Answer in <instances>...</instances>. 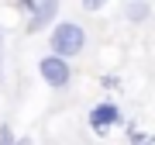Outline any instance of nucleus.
I'll use <instances>...</instances> for the list:
<instances>
[{"mask_svg":"<svg viewBox=\"0 0 155 145\" xmlns=\"http://www.w3.org/2000/svg\"><path fill=\"white\" fill-rule=\"evenodd\" d=\"M48 49L62 59H76L86 49V31L79 21H52V35H48Z\"/></svg>","mask_w":155,"mask_h":145,"instance_id":"f257e3e1","label":"nucleus"},{"mask_svg":"<svg viewBox=\"0 0 155 145\" xmlns=\"http://www.w3.org/2000/svg\"><path fill=\"white\" fill-rule=\"evenodd\" d=\"M86 124H90V131H93V135L107 138V135H110V128H124V124H127V117H124V111H121L114 100H100V104L90 107Z\"/></svg>","mask_w":155,"mask_h":145,"instance_id":"f03ea898","label":"nucleus"},{"mask_svg":"<svg viewBox=\"0 0 155 145\" xmlns=\"http://www.w3.org/2000/svg\"><path fill=\"white\" fill-rule=\"evenodd\" d=\"M38 76L45 79V86L66 90V86L72 83V66H69V59H62V56H55V52H48V56L38 59Z\"/></svg>","mask_w":155,"mask_h":145,"instance_id":"7ed1b4c3","label":"nucleus"},{"mask_svg":"<svg viewBox=\"0 0 155 145\" xmlns=\"http://www.w3.org/2000/svg\"><path fill=\"white\" fill-rule=\"evenodd\" d=\"M59 7H62V0H38V4H35V11L28 14V24H24V31H28V35L45 31V28H48V24L59 17Z\"/></svg>","mask_w":155,"mask_h":145,"instance_id":"20e7f679","label":"nucleus"},{"mask_svg":"<svg viewBox=\"0 0 155 145\" xmlns=\"http://www.w3.org/2000/svg\"><path fill=\"white\" fill-rule=\"evenodd\" d=\"M124 14H127V21H131V24H148L152 4H148V0H131V4L124 7Z\"/></svg>","mask_w":155,"mask_h":145,"instance_id":"39448f33","label":"nucleus"},{"mask_svg":"<svg viewBox=\"0 0 155 145\" xmlns=\"http://www.w3.org/2000/svg\"><path fill=\"white\" fill-rule=\"evenodd\" d=\"M124 128H127V145H155L152 131H141V128H134V124H124Z\"/></svg>","mask_w":155,"mask_h":145,"instance_id":"423d86ee","label":"nucleus"},{"mask_svg":"<svg viewBox=\"0 0 155 145\" xmlns=\"http://www.w3.org/2000/svg\"><path fill=\"white\" fill-rule=\"evenodd\" d=\"M14 128H11V121H0V145H14Z\"/></svg>","mask_w":155,"mask_h":145,"instance_id":"0eeeda50","label":"nucleus"},{"mask_svg":"<svg viewBox=\"0 0 155 145\" xmlns=\"http://www.w3.org/2000/svg\"><path fill=\"white\" fill-rule=\"evenodd\" d=\"M79 4H83L86 14H97V11H104V7H107V0H79Z\"/></svg>","mask_w":155,"mask_h":145,"instance_id":"6e6552de","label":"nucleus"},{"mask_svg":"<svg viewBox=\"0 0 155 145\" xmlns=\"http://www.w3.org/2000/svg\"><path fill=\"white\" fill-rule=\"evenodd\" d=\"M35 4H38V0H14V11H21L24 17H28V14L35 11Z\"/></svg>","mask_w":155,"mask_h":145,"instance_id":"1a4fd4ad","label":"nucleus"},{"mask_svg":"<svg viewBox=\"0 0 155 145\" xmlns=\"http://www.w3.org/2000/svg\"><path fill=\"white\" fill-rule=\"evenodd\" d=\"M100 86H104V90H121V76H104Z\"/></svg>","mask_w":155,"mask_h":145,"instance_id":"9d476101","label":"nucleus"},{"mask_svg":"<svg viewBox=\"0 0 155 145\" xmlns=\"http://www.w3.org/2000/svg\"><path fill=\"white\" fill-rule=\"evenodd\" d=\"M0 83H4V28H0Z\"/></svg>","mask_w":155,"mask_h":145,"instance_id":"9b49d317","label":"nucleus"},{"mask_svg":"<svg viewBox=\"0 0 155 145\" xmlns=\"http://www.w3.org/2000/svg\"><path fill=\"white\" fill-rule=\"evenodd\" d=\"M14 145H31V138H14Z\"/></svg>","mask_w":155,"mask_h":145,"instance_id":"f8f14e48","label":"nucleus"}]
</instances>
